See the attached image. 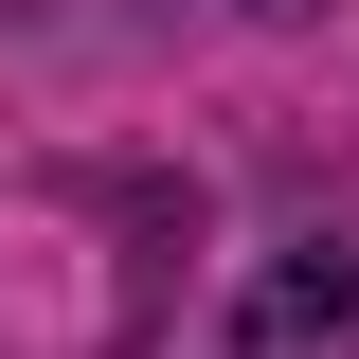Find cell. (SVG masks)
<instances>
[{
    "instance_id": "6da1fadb",
    "label": "cell",
    "mask_w": 359,
    "mask_h": 359,
    "mask_svg": "<svg viewBox=\"0 0 359 359\" xmlns=\"http://www.w3.org/2000/svg\"><path fill=\"white\" fill-rule=\"evenodd\" d=\"M233 359H359V233H306V252L252 287Z\"/></svg>"
}]
</instances>
